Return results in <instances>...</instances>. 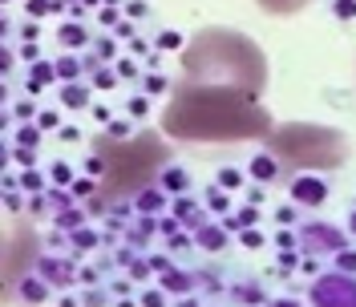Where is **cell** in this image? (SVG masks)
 I'll return each mask as SVG.
<instances>
[{
  "instance_id": "6da1fadb",
  "label": "cell",
  "mask_w": 356,
  "mask_h": 307,
  "mask_svg": "<svg viewBox=\"0 0 356 307\" xmlns=\"http://www.w3.org/2000/svg\"><path fill=\"white\" fill-rule=\"evenodd\" d=\"M162 130L175 142H255L267 138L271 113L243 89L231 85H207V81H178L170 85V101L162 113Z\"/></svg>"
},
{
  "instance_id": "7a4b0ae2",
  "label": "cell",
  "mask_w": 356,
  "mask_h": 307,
  "mask_svg": "<svg viewBox=\"0 0 356 307\" xmlns=\"http://www.w3.org/2000/svg\"><path fill=\"white\" fill-rule=\"evenodd\" d=\"M182 77L207 85H231L259 97L267 89V57L247 33L215 24L182 41Z\"/></svg>"
},
{
  "instance_id": "3957f363",
  "label": "cell",
  "mask_w": 356,
  "mask_h": 307,
  "mask_svg": "<svg viewBox=\"0 0 356 307\" xmlns=\"http://www.w3.org/2000/svg\"><path fill=\"white\" fill-rule=\"evenodd\" d=\"M267 154L280 162V170H336L348 162V138L328 126L288 122L267 130Z\"/></svg>"
},
{
  "instance_id": "277c9868",
  "label": "cell",
  "mask_w": 356,
  "mask_h": 307,
  "mask_svg": "<svg viewBox=\"0 0 356 307\" xmlns=\"http://www.w3.org/2000/svg\"><path fill=\"white\" fill-rule=\"evenodd\" d=\"M312 307H356V279L344 271H324L316 275V283L308 291Z\"/></svg>"
},
{
  "instance_id": "5b68a950",
  "label": "cell",
  "mask_w": 356,
  "mask_h": 307,
  "mask_svg": "<svg viewBox=\"0 0 356 307\" xmlns=\"http://www.w3.org/2000/svg\"><path fill=\"white\" fill-rule=\"evenodd\" d=\"M296 242H300L308 255H336L340 247H348V235H344L340 226H328V222H308V226H300Z\"/></svg>"
},
{
  "instance_id": "8992f818",
  "label": "cell",
  "mask_w": 356,
  "mask_h": 307,
  "mask_svg": "<svg viewBox=\"0 0 356 307\" xmlns=\"http://www.w3.org/2000/svg\"><path fill=\"white\" fill-rule=\"evenodd\" d=\"M328 194H332L328 178L304 174V178H296V182H291V202H296V206H308V210H316V206H324V202H328Z\"/></svg>"
},
{
  "instance_id": "52a82bcc",
  "label": "cell",
  "mask_w": 356,
  "mask_h": 307,
  "mask_svg": "<svg viewBox=\"0 0 356 307\" xmlns=\"http://www.w3.org/2000/svg\"><path fill=\"white\" fill-rule=\"evenodd\" d=\"M158 275H162L158 283H162V291H166V295H191V291L199 287L191 271H175V267H166V271H158Z\"/></svg>"
},
{
  "instance_id": "ba28073f",
  "label": "cell",
  "mask_w": 356,
  "mask_h": 307,
  "mask_svg": "<svg viewBox=\"0 0 356 307\" xmlns=\"http://www.w3.org/2000/svg\"><path fill=\"white\" fill-rule=\"evenodd\" d=\"M154 178H158V186H162L166 194H186V190H191V174H186L182 166H170V162H166Z\"/></svg>"
},
{
  "instance_id": "9c48e42d",
  "label": "cell",
  "mask_w": 356,
  "mask_h": 307,
  "mask_svg": "<svg viewBox=\"0 0 356 307\" xmlns=\"http://www.w3.org/2000/svg\"><path fill=\"white\" fill-rule=\"evenodd\" d=\"M162 206H166V190H162L158 182L154 186H142V190L134 194V210H138V215H158Z\"/></svg>"
},
{
  "instance_id": "30bf717a",
  "label": "cell",
  "mask_w": 356,
  "mask_h": 307,
  "mask_svg": "<svg viewBox=\"0 0 356 307\" xmlns=\"http://www.w3.org/2000/svg\"><path fill=\"white\" fill-rule=\"evenodd\" d=\"M195 242H199L202 251H211V255H215V251H222V247H227V231H222V222H219V226L199 222V226H195Z\"/></svg>"
},
{
  "instance_id": "8fae6325",
  "label": "cell",
  "mask_w": 356,
  "mask_h": 307,
  "mask_svg": "<svg viewBox=\"0 0 356 307\" xmlns=\"http://www.w3.org/2000/svg\"><path fill=\"white\" fill-rule=\"evenodd\" d=\"M247 174L255 178V182H275V178L284 174V170H280V162H275V158H271V154H255V158H251V166H247Z\"/></svg>"
},
{
  "instance_id": "7c38bea8",
  "label": "cell",
  "mask_w": 356,
  "mask_h": 307,
  "mask_svg": "<svg viewBox=\"0 0 356 307\" xmlns=\"http://www.w3.org/2000/svg\"><path fill=\"white\" fill-rule=\"evenodd\" d=\"M255 222H259V210L247 202L243 210H235V215H222V231H227V235H239V231L255 226Z\"/></svg>"
},
{
  "instance_id": "4fadbf2b",
  "label": "cell",
  "mask_w": 356,
  "mask_h": 307,
  "mask_svg": "<svg viewBox=\"0 0 356 307\" xmlns=\"http://www.w3.org/2000/svg\"><path fill=\"white\" fill-rule=\"evenodd\" d=\"M175 219H178V222H186V226H199V222H202L199 202H195L191 194H175Z\"/></svg>"
},
{
  "instance_id": "5bb4252c",
  "label": "cell",
  "mask_w": 356,
  "mask_h": 307,
  "mask_svg": "<svg viewBox=\"0 0 356 307\" xmlns=\"http://www.w3.org/2000/svg\"><path fill=\"white\" fill-rule=\"evenodd\" d=\"M264 13H271V17H296L300 8H308L312 0H255Z\"/></svg>"
},
{
  "instance_id": "9a60e30c",
  "label": "cell",
  "mask_w": 356,
  "mask_h": 307,
  "mask_svg": "<svg viewBox=\"0 0 356 307\" xmlns=\"http://www.w3.org/2000/svg\"><path fill=\"white\" fill-rule=\"evenodd\" d=\"M41 275L49 283H73V267L57 263V259H41Z\"/></svg>"
},
{
  "instance_id": "2e32d148",
  "label": "cell",
  "mask_w": 356,
  "mask_h": 307,
  "mask_svg": "<svg viewBox=\"0 0 356 307\" xmlns=\"http://www.w3.org/2000/svg\"><path fill=\"white\" fill-rule=\"evenodd\" d=\"M231 299H239V304H264V287L259 283H231Z\"/></svg>"
},
{
  "instance_id": "e0dca14e",
  "label": "cell",
  "mask_w": 356,
  "mask_h": 307,
  "mask_svg": "<svg viewBox=\"0 0 356 307\" xmlns=\"http://www.w3.org/2000/svg\"><path fill=\"white\" fill-rule=\"evenodd\" d=\"M61 101L73 106V110H81V106L89 101V89L86 85H65V89H61Z\"/></svg>"
},
{
  "instance_id": "ac0fdd59",
  "label": "cell",
  "mask_w": 356,
  "mask_h": 307,
  "mask_svg": "<svg viewBox=\"0 0 356 307\" xmlns=\"http://www.w3.org/2000/svg\"><path fill=\"white\" fill-rule=\"evenodd\" d=\"M332 259H336V271H344V275H356V251H353V247H340Z\"/></svg>"
},
{
  "instance_id": "d6986e66",
  "label": "cell",
  "mask_w": 356,
  "mask_h": 307,
  "mask_svg": "<svg viewBox=\"0 0 356 307\" xmlns=\"http://www.w3.org/2000/svg\"><path fill=\"white\" fill-rule=\"evenodd\" d=\"M207 206H211L215 215H227V210H231V198L222 194L219 186H211V190H207Z\"/></svg>"
},
{
  "instance_id": "ffe728a7",
  "label": "cell",
  "mask_w": 356,
  "mask_h": 307,
  "mask_svg": "<svg viewBox=\"0 0 356 307\" xmlns=\"http://www.w3.org/2000/svg\"><path fill=\"white\" fill-rule=\"evenodd\" d=\"M21 295L29 299V304H41L44 295H49V287L37 283V279H24V283H21Z\"/></svg>"
},
{
  "instance_id": "44dd1931",
  "label": "cell",
  "mask_w": 356,
  "mask_h": 307,
  "mask_svg": "<svg viewBox=\"0 0 356 307\" xmlns=\"http://www.w3.org/2000/svg\"><path fill=\"white\" fill-rule=\"evenodd\" d=\"M243 186V170H219V190H239Z\"/></svg>"
},
{
  "instance_id": "7402d4cb",
  "label": "cell",
  "mask_w": 356,
  "mask_h": 307,
  "mask_svg": "<svg viewBox=\"0 0 356 307\" xmlns=\"http://www.w3.org/2000/svg\"><path fill=\"white\" fill-rule=\"evenodd\" d=\"M86 41V28H81V24H65V28H61V44H81Z\"/></svg>"
},
{
  "instance_id": "603a6c76",
  "label": "cell",
  "mask_w": 356,
  "mask_h": 307,
  "mask_svg": "<svg viewBox=\"0 0 356 307\" xmlns=\"http://www.w3.org/2000/svg\"><path fill=\"white\" fill-rule=\"evenodd\" d=\"M73 242H77V251H93V247H97V235L77 226V231H73Z\"/></svg>"
},
{
  "instance_id": "cb8c5ba5",
  "label": "cell",
  "mask_w": 356,
  "mask_h": 307,
  "mask_svg": "<svg viewBox=\"0 0 356 307\" xmlns=\"http://www.w3.org/2000/svg\"><path fill=\"white\" fill-rule=\"evenodd\" d=\"M239 242H243V247H251V251H255V247H264V235H259L255 226H247V231H239Z\"/></svg>"
},
{
  "instance_id": "d4e9b609",
  "label": "cell",
  "mask_w": 356,
  "mask_h": 307,
  "mask_svg": "<svg viewBox=\"0 0 356 307\" xmlns=\"http://www.w3.org/2000/svg\"><path fill=\"white\" fill-rule=\"evenodd\" d=\"M49 77H53V69H49V65H37V69H33V81H29V89L37 93V89H41L44 81H49Z\"/></svg>"
},
{
  "instance_id": "484cf974",
  "label": "cell",
  "mask_w": 356,
  "mask_h": 307,
  "mask_svg": "<svg viewBox=\"0 0 356 307\" xmlns=\"http://www.w3.org/2000/svg\"><path fill=\"white\" fill-rule=\"evenodd\" d=\"M166 89H170V81H166L162 73H150V77H146V93H166Z\"/></svg>"
},
{
  "instance_id": "4316f807",
  "label": "cell",
  "mask_w": 356,
  "mask_h": 307,
  "mask_svg": "<svg viewBox=\"0 0 356 307\" xmlns=\"http://www.w3.org/2000/svg\"><path fill=\"white\" fill-rule=\"evenodd\" d=\"M61 226H65V231H77V226H81V222H86V215H81V210H65V215H61Z\"/></svg>"
},
{
  "instance_id": "83f0119b",
  "label": "cell",
  "mask_w": 356,
  "mask_h": 307,
  "mask_svg": "<svg viewBox=\"0 0 356 307\" xmlns=\"http://www.w3.org/2000/svg\"><path fill=\"white\" fill-rule=\"evenodd\" d=\"M332 13H336V17H344V21H353V17H356V0H336Z\"/></svg>"
},
{
  "instance_id": "f1b7e54d",
  "label": "cell",
  "mask_w": 356,
  "mask_h": 307,
  "mask_svg": "<svg viewBox=\"0 0 356 307\" xmlns=\"http://www.w3.org/2000/svg\"><path fill=\"white\" fill-rule=\"evenodd\" d=\"M142 307H166V291H146L142 295Z\"/></svg>"
},
{
  "instance_id": "f546056e",
  "label": "cell",
  "mask_w": 356,
  "mask_h": 307,
  "mask_svg": "<svg viewBox=\"0 0 356 307\" xmlns=\"http://www.w3.org/2000/svg\"><path fill=\"white\" fill-rule=\"evenodd\" d=\"M21 186H24V190H41V186H44V178L37 174V170H29V174L21 178Z\"/></svg>"
},
{
  "instance_id": "4dcf8cb0",
  "label": "cell",
  "mask_w": 356,
  "mask_h": 307,
  "mask_svg": "<svg viewBox=\"0 0 356 307\" xmlns=\"http://www.w3.org/2000/svg\"><path fill=\"white\" fill-rule=\"evenodd\" d=\"M275 219H280V226H291V222H296V202H291V206H280Z\"/></svg>"
},
{
  "instance_id": "1f68e13d",
  "label": "cell",
  "mask_w": 356,
  "mask_h": 307,
  "mask_svg": "<svg viewBox=\"0 0 356 307\" xmlns=\"http://www.w3.org/2000/svg\"><path fill=\"white\" fill-rule=\"evenodd\" d=\"M126 263H130L134 279H146V275H150V263H142V259H126Z\"/></svg>"
},
{
  "instance_id": "d6a6232c",
  "label": "cell",
  "mask_w": 356,
  "mask_h": 307,
  "mask_svg": "<svg viewBox=\"0 0 356 307\" xmlns=\"http://www.w3.org/2000/svg\"><path fill=\"white\" fill-rule=\"evenodd\" d=\"M158 49H182V37L178 33H162L158 37Z\"/></svg>"
},
{
  "instance_id": "836d02e7",
  "label": "cell",
  "mask_w": 356,
  "mask_h": 307,
  "mask_svg": "<svg viewBox=\"0 0 356 307\" xmlns=\"http://www.w3.org/2000/svg\"><path fill=\"white\" fill-rule=\"evenodd\" d=\"M158 231H162L166 239H170V235H178V219H162V222H158Z\"/></svg>"
},
{
  "instance_id": "e575fe53",
  "label": "cell",
  "mask_w": 356,
  "mask_h": 307,
  "mask_svg": "<svg viewBox=\"0 0 356 307\" xmlns=\"http://www.w3.org/2000/svg\"><path fill=\"white\" fill-rule=\"evenodd\" d=\"M275 242H280V247H284V251H288V247H296V235H291L288 226H284V231H280V235H275Z\"/></svg>"
},
{
  "instance_id": "d590c367",
  "label": "cell",
  "mask_w": 356,
  "mask_h": 307,
  "mask_svg": "<svg viewBox=\"0 0 356 307\" xmlns=\"http://www.w3.org/2000/svg\"><path fill=\"white\" fill-rule=\"evenodd\" d=\"M166 247H170V251H186V247H191V239H186V235H170V242H166Z\"/></svg>"
},
{
  "instance_id": "8d00e7d4",
  "label": "cell",
  "mask_w": 356,
  "mask_h": 307,
  "mask_svg": "<svg viewBox=\"0 0 356 307\" xmlns=\"http://www.w3.org/2000/svg\"><path fill=\"white\" fill-rule=\"evenodd\" d=\"M146 110H150V106H146V97H130V113H138V117H142Z\"/></svg>"
},
{
  "instance_id": "74e56055",
  "label": "cell",
  "mask_w": 356,
  "mask_h": 307,
  "mask_svg": "<svg viewBox=\"0 0 356 307\" xmlns=\"http://www.w3.org/2000/svg\"><path fill=\"white\" fill-rule=\"evenodd\" d=\"M41 142V133L37 130H21V146H37Z\"/></svg>"
},
{
  "instance_id": "f35d334b",
  "label": "cell",
  "mask_w": 356,
  "mask_h": 307,
  "mask_svg": "<svg viewBox=\"0 0 356 307\" xmlns=\"http://www.w3.org/2000/svg\"><path fill=\"white\" fill-rule=\"evenodd\" d=\"M53 178H57V182H65V186H69V166H65V162H57V166H53Z\"/></svg>"
},
{
  "instance_id": "ab89813d",
  "label": "cell",
  "mask_w": 356,
  "mask_h": 307,
  "mask_svg": "<svg viewBox=\"0 0 356 307\" xmlns=\"http://www.w3.org/2000/svg\"><path fill=\"white\" fill-rule=\"evenodd\" d=\"M57 73H61V77H73V73H77V61H69V57H65V61L57 65Z\"/></svg>"
},
{
  "instance_id": "60d3db41",
  "label": "cell",
  "mask_w": 356,
  "mask_h": 307,
  "mask_svg": "<svg viewBox=\"0 0 356 307\" xmlns=\"http://www.w3.org/2000/svg\"><path fill=\"white\" fill-rule=\"evenodd\" d=\"M118 77H138V69H134V61H122V65H118Z\"/></svg>"
},
{
  "instance_id": "b9f144b4",
  "label": "cell",
  "mask_w": 356,
  "mask_h": 307,
  "mask_svg": "<svg viewBox=\"0 0 356 307\" xmlns=\"http://www.w3.org/2000/svg\"><path fill=\"white\" fill-rule=\"evenodd\" d=\"M126 133H130V126H126V122H113V126H110V138H126Z\"/></svg>"
},
{
  "instance_id": "7bdbcfd3",
  "label": "cell",
  "mask_w": 356,
  "mask_h": 307,
  "mask_svg": "<svg viewBox=\"0 0 356 307\" xmlns=\"http://www.w3.org/2000/svg\"><path fill=\"white\" fill-rule=\"evenodd\" d=\"M247 202H251V206H259V202H264V186H251V194H247Z\"/></svg>"
},
{
  "instance_id": "ee69618b",
  "label": "cell",
  "mask_w": 356,
  "mask_h": 307,
  "mask_svg": "<svg viewBox=\"0 0 356 307\" xmlns=\"http://www.w3.org/2000/svg\"><path fill=\"white\" fill-rule=\"evenodd\" d=\"M86 304H89V307H102V304H106V295H102V291H89Z\"/></svg>"
},
{
  "instance_id": "f6af8a7d",
  "label": "cell",
  "mask_w": 356,
  "mask_h": 307,
  "mask_svg": "<svg viewBox=\"0 0 356 307\" xmlns=\"http://www.w3.org/2000/svg\"><path fill=\"white\" fill-rule=\"evenodd\" d=\"M178 307H202V304L195 299V291H191V295H178Z\"/></svg>"
},
{
  "instance_id": "bcb514c9",
  "label": "cell",
  "mask_w": 356,
  "mask_h": 307,
  "mask_svg": "<svg viewBox=\"0 0 356 307\" xmlns=\"http://www.w3.org/2000/svg\"><path fill=\"white\" fill-rule=\"evenodd\" d=\"M280 263H284V267H296V263H300V259H296V251H291V247H288V251L280 255Z\"/></svg>"
},
{
  "instance_id": "7dc6e473",
  "label": "cell",
  "mask_w": 356,
  "mask_h": 307,
  "mask_svg": "<svg viewBox=\"0 0 356 307\" xmlns=\"http://www.w3.org/2000/svg\"><path fill=\"white\" fill-rule=\"evenodd\" d=\"M77 194H93V178H81L77 182Z\"/></svg>"
},
{
  "instance_id": "c3c4849f",
  "label": "cell",
  "mask_w": 356,
  "mask_h": 307,
  "mask_svg": "<svg viewBox=\"0 0 356 307\" xmlns=\"http://www.w3.org/2000/svg\"><path fill=\"white\" fill-rule=\"evenodd\" d=\"M97 85L110 89V85H113V73H106V69H102V73H97Z\"/></svg>"
},
{
  "instance_id": "681fc988",
  "label": "cell",
  "mask_w": 356,
  "mask_h": 307,
  "mask_svg": "<svg viewBox=\"0 0 356 307\" xmlns=\"http://www.w3.org/2000/svg\"><path fill=\"white\" fill-rule=\"evenodd\" d=\"M166 267H170V263H166L162 255H154V259H150V271H166Z\"/></svg>"
},
{
  "instance_id": "f907efd6",
  "label": "cell",
  "mask_w": 356,
  "mask_h": 307,
  "mask_svg": "<svg viewBox=\"0 0 356 307\" xmlns=\"http://www.w3.org/2000/svg\"><path fill=\"white\" fill-rule=\"evenodd\" d=\"M271 307H304V304H300V299H275Z\"/></svg>"
},
{
  "instance_id": "816d5d0a",
  "label": "cell",
  "mask_w": 356,
  "mask_h": 307,
  "mask_svg": "<svg viewBox=\"0 0 356 307\" xmlns=\"http://www.w3.org/2000/svg\"><path fill=\"white\" fill-rule=\"evenodd\" d=\"M0 73H8V53L0 49Z\"/></svg>"
},
{
  "instance_id": "f5cc1de1",
  "label": "cell",
  "mask_w": 356,
  "mask_h": 307,
  "mask_svg": "<svg viewBox=\"0 0 356 307\" xmlns=\"http://www.w3.org/2000/svg\"><path fill=\"white\" fill-rule=\"evenodd\" d=\"M348 231H353V235H356V210H353V215H348Z\"/></svg>"
},
{
  "instance_id": "db71d44e",
  "label": "cell",
  "mask_w": 356,
  "mask_h": 307,
  "mask_svg": "<svg viewBox=\"0 0 356 307\" xmlns=\"http://www.w3.org/2000/svg\"><path fill=\"white\" fill-rule=\"evenodd\" d=\"M4 162H8V154H4V146H0V170H4Z\"/></svg>"
}]
</instances>
